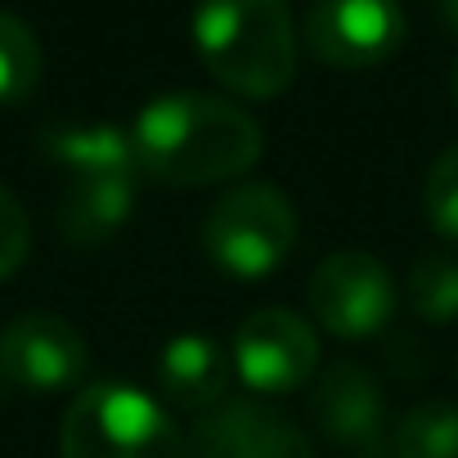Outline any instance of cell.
I'll return each instance as SVG.
<instances>
[{"instance_id":"cell-1","label":"cell","mask_w":458,"mask_h":458,"mask_svg":"<svg viewBox=\"0 0 458 458\" xmlns=\"http://www.w3.org/2000/svg\"><path fill=\"white\" fill-rule=\"evenodd\" d=\"M140 175L171 189H207L248 175L266 153V131L239 104L202 90L157 95L131 122Z\"/></svg>"},{"instance_id":"cell-2","label":"cell","mask_w":458,"mask_h":458,"mask_svg":"<svg viewBox=\"0 0 458 458\" xmlns=\"http://www.w3.org/2000/svg\"><path fill=\"white\" fill-rule=\"evenodd\" d=\"M46 157L64 171V193L55 225L72 248H95L126 225L140 189V162L131 148V131L108 122L90 126H55L41 135Z\"/></svg>"},{"instance_id":"cell-3","label":"cell","mask_w":458,"mask_h":458,"mask_svg":"<svg viewBox=\"0 0 458 458\" xmlns=\"http://www.w3.org/2000/svg\"><path fill=\"white\" fill-rule=\"evenodd\" d=\"M297 41L288 0H198L193 10L202 68L243 99H275L293 86Z\"/></svg>"},{"instance_id":"cell-4","label":"cell","mask_w":458,"mask_h":458,"mask_svg":"<svg viewBox=\"0 0 458 458\" xmlns=\"http://www.w3.org/2000/svg\"><path fill=\"white\" fill-rule=\"evenodd\" d=\"M59 458H184V431L157 395L95 382L64 413Z\"/></svg>"},{"instance_id":"cell-5","label":"cell","mask_w":458,"mask_h":458,"mask_svg":"<svg viewBox=\"0 0 458 458\" xmlns=\"http://www.w3.org/2000/svg\"><path fill=\"white\" fill-rule=\"evenodd\" d=\"M297 248V207L279 184L229 189L202 220V252L229 279H266Z\"/></svg>"},{"instance_id":"cell-6","label":"cell","mask_w":458,"mask_h":458,"mask_svg":"<svg viewBox=\"0 0 458 458\" xmlns=\"http://www.w3.org/2000/svg\"><path fill=\"white\" fill-rule=\"evenodd\" d=\"M306 306L315 324L342 342H364L377 337L391 315H395V279L391 270L364 252V248H342L319 261L306 288Z\"/></svg>"},{"instance_id":"cell-7","label":"cell","mask_w":458,"mask_h":458,"mask_svg":"<svg viewBox=\"0 0 458 458\" xmlns=\"http://www.w3.org/2000/svg\"><path fill=\"white\" fill-rule=\"evenodd\" d=\"M400 0H310L301 14V46L337 72H369L404 46Z\"/></svg>"},{"instance_id":"cell-8","label":"cell","mask_w":458,"mask_h":458,"mask_svg":"<svg viewBox=\"0 0 458 458\" xmlns=\"http://www.w3.org/2000/svg\"><path fill=\"white\" fill-rule=\"evenodd\" d=\"M319 328L284 306H266L252 310L239 333H234V373L243 377V386H252L257 395H288L301 391L306 382H315L319 373Z\"/></svg>"},{"instance_id":"cell-9","label":"cell","mask_w":458,"mask_h":458,"mask_svg":"<svg viewBox=\"0 0 458 458\" xmlns=\"http://www.w3.org/2000/svg\"><path fill=\"white\" fill-rule=\"evenodd\" d=\"M90 369L86 337L50 310H28L0 328V391L55 395L72 391Z\"/></svg>"},{"instance_id":"cell-10","label":"cell","mask_w":458,"mask_h":458,"mask_svg":"<svg viewBox=\"0 0 458 458\" xmlns=\"http://www.w3.org/2000/svg\"><path fill=\"white\" fill-rule=\"evenodd\" d=\"M184 458H315V445L266 400H225L189 427Z\"/></svg>"},{"instance_id":"cell-11","label":"cell","mask_w":458,"mask_h":458,"mask_svg":"<svg viewBox=\"0 0 458 458\" xmlns=\"http://www.w3.org/2000/svg\"><path fill=\"white\" fill-rule=\"evenodd\" d=\"M310 422H315L319 440L346 445V449H360V454L377 458L386 449L391 409H386V395H382L377 377L364 364L337 360V364L319 369V377H315Z\"/></svg>"},{"instance_id":"cell-12","label":"cell","mask_w":458,"mask_h":458,"mask_svg":"<svg viewBox=\"0 0 458 458\" xmlns=\"http://www.w3.org/2000/svg\"><path fill=\"white\" fill-rule=\"evenodd\" d=\"M229 382H234V360L216 337L180 333L157 355V391H162V404L171 409L207 413L225 404Z\"/></svg>"},{"instance_id":"cell-13","label":"cell","mask_w":458,"mask_h":458,"mask_svg":"<svg viewBox=\"0 0 458 458\" xmlns=\"http://www.w3.org/2000/svg\"><path fill=\"white\" fill-rule=\"evenodd\" d=\"M404 297H409L413 319H422L431 328L454 324L458 319V257H449V252L418 257L413 270H409Z\"/></svg>"},{"instance_id":"cell-14","label":"cell","mask_w":458,"mask_h":458,"mask_svg":"<svg viewBox=\"0 0 458 458\" xmlns=\"http://www.w3.org/2000/svg\"><path fill=\"white\" fill-rule=\"evenodd\" d=\"M395 458H458V404L427 400L400 418L391 431Z\"/></svg>"},{"instance_id":"cell-15","label":"cell","mask_w":458,"mask_h":458,"mask_svg":"<svg viewBox=\"0 0 458 458\" xmlns=\"http://www.w3.org/2000/svg\"><path fill=\"white\" fill-rule=\"evenodd\" d=\"M41 86V41L37 32L0 10V108L32 99Z\"/></svg>"},{"instance_id":"cell-16","label":"cell","mask_w":458,"mask_h":458,"mask_svg":"<svg viewBox=\"0 0 458 458\" xmlns=\"http://www.w3.org/2000/svg\"><path fill=\"white\" fill-rule=\"evenodd\" d=\"M422 207H427V220L436 234L458 248V144H449L431 162L427 184H422Z\"/></svg>"},{"instance_id":"cell-17","label":"cell","mask_w":458,"mask_h":458,"mask_svg":"<svg viewBox=\"0 0 458 458\" xmlns=\"http://www.w3.org/2000/svg\"><path fill=\"white\" fill-rule=\"evenodd\" d=\"M28 252H32V220L23 202L0 184V284L23 270Z\"/></svg>"},{"instance_id":"cell-18","label":"cell","mask_w":458,"mask_h":458,"mask_svg":"<svg viewBox=\"0 0 458 458\" xmlns=\"http://www.w3.org/2000/svg\"><path fill=\"white\" fill-rule=\"evenodd\" d=\"M436 14H440V23L458 37V0H436Z\"/></svg>"},{"instance_id":"cell-19","label":"cell","mask_w":458,"mask_h":458,"mask_svg":"<svg viewBox=\"0 0 458 458\" xmlns=\"http://www.w3.org/2000/svg\"><path fill=\"white\" fill-rule=\"evenodd\" d=\"M449 95H454V104H458V64H454V72H449Z\"/></svg>"}]
</instances>
